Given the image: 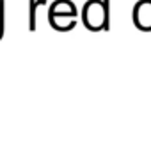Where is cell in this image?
<instances>
[{
  "label": "cell",
  "instance_id": "obj_1",
  "mask_svg": "<svg viewBox=\"0 0 151 151\" xmlns=\"http://www.w3.org/2000/svg\"><path fill=\"white\" fill-rule=\"evenodd\" d=\"M84 23L91 30L109 29V0H89L84 7Z\"/></svg>",
  "mask_w": 151,
  "mask_h": 151
},
{
  "label": "cell",
  "instance_id": "obj_2",
  "mask_svg": "<svg viewBox=\"0 0 151 151\" xmlns=\"http://www.w3.org/2000/svg\"><path fill=\"white\" fill-rule=\"evenodd\" d=\"M50 14H62V16L77 18V7H75L69 0H55L50 6Z\"/></svg>",
  "mask_w": 151,
  "mask_h": 151
},
{
  "label": "cell",
  "instance_id": "obj_3",
  "mask_svg": "<svg viewBox=\"0 0 151 151\" xmlns=\"http://www.w3.org/2000/svg\"><path fill=\"white\" fill-rule=\"evenodd\" d=\"M46 0H30L29 2V30H36V13H37V7L39 6H45Z\"/></svg>",
  "mask_w": 151,
  "mask_h": 151
},
{
  "label": "cell",
  "instance_id": "obj_4",
  "mask_svg": "<svg viewBox=\"0 0 151 151\" xmlns=\"http://www.w3.org/2000/svg\"><path fill=\"white\" fill-rule=\"evenodd\" d=\"M4 7H6V4H4V0H0V25L4 23Z\"/></svg>",
  "mask_w": 151,
  "mask_h": 151
},
{
  "label": "cell",
  "instance_id": "obj_5",
  "mask_svg": "<svg viewBox=\"0 0 151 151\" xmlns=\"http://www.w3.org/2000/svg\"><path fill=\"white\" fill-rule=\"evenodd\" d=\"M4 27H6V23H2V25H0V39L4 37Z\"/></svg>",
  "mask_w": 151,
  "mask_h": 151
}]
</instances>
